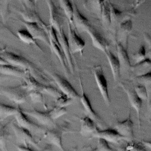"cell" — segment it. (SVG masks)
<instances>
[{"label":"cell","instance_id":"6da1fadb","mask_svg":"<svg viewBox=\"0 0 151 151\" xmlns=\"http://www.w3.org/2000/svg\"><path fill=\"white\" fill-rule=\"evenodd\" d=\"M0 56L9 64L28 71L34 78L40 82L42 81L47 84H51L52 82L35 65L24 57L6 50L1 53Z\"/></svg>","mask_w":151,"mask_h":151},{"label":"cell","instance_id":"7a4b0ae2","mask_svg":"<svg viewBox=\"0 0 151 151\" xmlns=\"http://www.w3.org/2000/svg\"><path fill=\"white\" fill-rule=\"evenodd\" d=\"M70 132H73L70 128V123L64 120L60 124H55L52 129H45L43 136L50 144L57 146L61 151H65L62 145V137L65 133Z\"/></svg>","mask_w":151,"mask_h":151},{"label":"cell","instance_id":"3957f363","mask_svg":"<svg viewBox=\"0 0 151 151\" xmlns=\"http://www.w3.org/2000/svg\"><path fill=\"white\" fill-rule=\"evenodd\" d=\"M24 80V86L26 90H37L42 93H46L50 96L55 97L56 99L63 95L61 91H58L57 88L49 84H44L37 81L34 78L29 72H27L26 75L23 77Z\"/></svg>","mask_w":151,"mask_h":151},{"label":"cell","instance_id":"277c9868","mask_svg":"<svg viewBox=\"0 0 151 151\" xmlns=\"http://www.w3.org/2000/svg\"><path fill=\"white\" fill-rule=\"evenodd\" d=\"M47 34L48 35L49 41H50L49 46L51 48V51H52L53 53H54L57 55L64 70H65L66 74L68 75L70 72L67 65V61L65 60L64 55L61 48L60 44L58 40L57 34L56 31L52 27L50 26L49 28L47 30Z\"/></svg>","mask_w":151,"mask_h":151},{"label":"cell","instance_id":"5b68a950","mask_svg":"<svg viewBox=\"0 0 151 151\" xmlns=\"http://www.w3.org/2000/svg\"><path fill=\"white\" fill-rule=\"evenodd\" d=\"M0 90L2 94L16 104H21L26 101L27 91L24 84L14 87H2Z\"/></svg>","mask_w":151,"mask_h":151},{"label":"cell","instance_id":"8992f818","mask_svg":"<svg viewBox=\"0 0 151 151\" xmlns=\"http://www.w3.org/2000/svg\"><path fill=\"white\" fill-rule=\"evenodd\" d=\"M17 107L18 110L14 116L18 126L28 130L31 134L32 133L44 132L45 129L43 128L42 126L32 122L28 117L27 115L22 111V109L19 106Z\"/></svg>","mask_w":151,"mask_h":151},{"label":"cell","instance_id":"52a82bcc","mask_svg":"<svg viewBox=\"0 0 151 151\" xmlns=\"http://www.w3.org/2000/svg\"><path fill=\"white\" fill-rule=\"evenodd\" d=\"M110 24L109 29L113 33L114 37L116 29L119 24L126 19L130 18V17L134 14L133 10L132 11H120L116 8L113 5L110 4Z\"/></svg>","mask_w":151,"mask_h":151},{"label":"cell","instance_id":"ba28073f","mask_svg":"<svg viewBox=\"0 0 151 151\" xmlns=\"http://www.w3.org/2000/svg\"><path fill=\"white\" fill-rule=\"evenodd\" d=\"M12 128L15 134L17 139L25 147H34L35 149H40L38 143L34 140L32 134L28 130L20 127L16 123L12 124Z\"/></svg>","mask_w":151,"mask_h":151},{"label":"cell","instance_id":"9c48e42d","mask_svg":"<svg viewBox=\"0 0 151 151\" xmlns=\"http://www.w3.org/2000/svg\"><path fill=\"white\" fill-rule=\"evenodd\" d=\"M93 73L96 83L103 100L107 105H110V98L108 91L107 81L103 73L101 65H96L93 67Z\"/></svg>","mask_w":151,"mask_h":151},{"label":"cell","instance_id":"30bf717a","mask_svg":"<svg viewBox=\"0 0 151 151\" xmlns=\"http://www.w3.org/2000/svg\"><path fill=\"white\" fill-rule=\"evenodd\" d=\"M49 74L53 79V81L57 84L62 93L67 95L73 100L80 98L79 94L67 80L56 73H49Z\"/></svg>","mask_w":151,"mask_h":151},{"label":"cell","instance_id":"8fae6325","mask_svg":"<svg viewBox=\"0 0 151 151\" xmlns=\"http://www.w3.org/2000/svg\"><path fill=\"white\" fill-rule=\"evenodd\" d=\"M81 88H82V95L80 96V99L84 106V110L87 114V116L90 118L94 122V123L96 124L99 129L101 130L104 129V128L106 126V124L104 123L102 119L99 116V115L93 109L88 98L87 97V96H86V94H85L83 90V88L82 86H81Z\"/></svg>","mask_w":151,"mask_h":151},{"label":"cell","instance_id":"7c38bea8","mask_svg":"<svg viewBox=\"0 0 151 151\" xmlns=\"http://www.w3.org/2000/svg\"><path fill=\"white\" fill-rule=\"evenodd\" d=\"M68 33L67 41L71 53L74 54L80 52L83 54V50L85 47V42L76 33V31L73 28L72 25L68 22Z\"/></svg>","mask_w":151,"mask_h":151},{"label":"cell","instance_id":"4fadbf2b","mask_svg":"<svg viewBox=\"0 0 151 151\" xmlns=\"http://www.w3.org/2000/svg\"><path fill=\"white\" fill-rule=\"evenodd\" d=\"M133 128V123L131 120L130 111H129L127 119L122 122L117 121L114 129L122 136L126 141H132L134 138Z\"/></svg>","mask_w":151,"mask_h":151},{"label":"cell","instance_id":"5bb4252c","mask_svg":"<svg viewBox=\"0 0 151 151\" xmlns=\"http://www.w3.org/2000/svg\"><path fill=\"white\" fill-rule=\"evenodd\" d=\"M19 13L22 17V20L28 22H35L40 25L47 32L50 26H48L41 19L38 13L33 7L24 6L23 9L19 11Z\"/></svg>","mask_w":151,"mask_h":151},{"label":"cell","instance_id":"9a60e30c","mask_svg":"<svg viewBox=\"0 0 151 151\" xmlns=\"http://www.w3.org/2000/svg\"><path fill=\"white\" fill-rule=\"evenodd\" d=\"M21 21L22 24H24L27 28L26 29L31 34L35 40H41L45 42L47 45H50L49 38L47 32L40 25L35 22H28L23 20H21Z\"/></svg>","mask_w":151,"mask_h":151},{"label":"cell","instance_id":"2e32d148","mask_svg":"<svg viewBox=\"0 0 151 151\" xmlns=\"http://www.w3.org/2000/svg\"><path fill=\"white\" fill-rule=\"evenodd\" d=\"M132 21L130 18H128L122 22L118 26L114 35L117 42L122 44L124 42V47L127 48V42L129 33L132 29Z\"/></svg>","mask_w":151,"mask_h":151},{"label":"cell","instance_id":"e0dca14e","mask_svg":"<svg viewBox=\"0 0 151 151\" xmlns=\"http://www.w3.org/2000/svg\"><path fill=\"white\" fill-rule=\"evenodd\" d=\"M50 12V26L59 33L62 28L63 18L58 8L52 0H46Z\"/></svg>","mask_w":151,"mask_h":151},{"label":"cell","instance_id":"ac0fdd59","mask_svg":"<svg viewBox=\"0 0 151 151\" xmlns=\"http://www.w3.org/2000/svg\"><path fill=\"white\" fill-rule=\"evenodd\" d=\"M57 34V38L58 40L59 41V43L61 46V48L62 50V51L64 55V57L65 58V60L67 63V65L70 70V72H71V73L74 74V66L73 63L72 57H71V53L70 51L68 41H67V38L66 37L64 32L61 28L60 32Z\"/></svg>","mask_w":151,"mask_h":151},{"label":"cell","instance_id":"d6986e66","mask_svg":"<svg viewBox=\"0 0 151 151\" xmlns=\"http://www.w3.org/2000/svg\"><path fill=\"white\" fill-rule=\"evenodd\" d=\"M22 110L27 115L35 118L42 125L53 127L55 124L54 122V120L51 119L48 111H41L36 110L35 109L31 110L22 109Z\"/></svg>","mask_w":151,"mask_h":151},{"label":"cell","instance_id":"ffe728a7","mask_svg":"<svg viewBox=\"0 0 151 151\" xmlns=\"http://www.w3.org/2000/svg\"><path fill=\"white\" fill-rule=\"evenodd\" d=\"M92 137L101 138L107 142L112 143H119L122 140H126L125 139L114 129H99L93 135Z\"/></svg>","mask_w":151,"mask_h":151},{"label":"cell","instance_id":"44dd1931","mask_svg":"<svg viewBox=\"0 0 151 151\" xmlns=\"http://www.w3.org/2000/svg\"><path fill=\"white\" fill-rule=\"evenodd\" d=\"M73 25L75 26L76 28H77L78 31H86L92 25L90 24L88 20L80 13L75 2H73Z\"/></svg>","mask_w":151,"mask_h":151},{"label":"cell","instance_id":"7402d4cb","mask_svg":"<svg viewBox=\"0 0 151 151\" xmlns=\"http://www.w3.org/2000/svg\"><path fill=\"white\" fill-rule=\"evenodd\" d=\"M120 86L122 87L124 91L126 93L127 97L129 98V100L131 106L135 109L137 113V116L139 121V124L140 127V112L142 104V100L138 97L137 94L136 93L134 90H132L127 87L123 83H120Z\"/></svg>","mask_w":151,"mask_h":151},{"label":"cell","instance_id":"603a6c76","mask_svg":"<svg viewBox=\"0 0 151 151\" xmlns=\"http://www.w3.org/2000/svg\"><path fill=\"white\" fill-rule=\"evenodd\" d=\"M86 32L91 37L92 44L94 47L102 51L103 52L109 49V45L107 41L99 34L92 26L90 27Z\"/></svg>","mask_w":151,"mask_h":151},{"label":"cell","instance_id":"cb8c5ba5","mask_svg":"<svg viewBox=\"0 0 151 151\" xmlns=\"http://www.w3.org/2000/svg\"><path fill=\"white\" fill-rule=\"evenodd\" d=\"M81 122V129L80 133L84 136H91L95 134L100 129H99L94 123L90 118L87 116L80 119Z\"/></svg>","mask_w":151,"mask_h":151},{"label":"cell","instance_id":"d4e9b609","mask_svg":"<svg viewBox=\"0 0 151 151\" xmlns=\"http://www.w3.org/2000/svg\"><path fill=\"white\" fill-rule=\"evenodd\" d=\"M104 54L109 63L113 77L114 81H117L120 76V65L117 57H116L109 49L105 51Z\"/></svg>","mask_w":151,"mask_h":151},{"label":"cell","instance_id":"484cf974","mask_svg":"<svg viewBox=\"0 0 151 151\" xmlns=\"http://www.w3.org/2000/svg\"><path fill=\"white\" fill-rule=\"evenodd\" d=\"M116 48L117 58L119 61L120 65V70L130 69L131 64L130 63V59L127 54V48H126L122 44L116 42Z\"/></svg>","mask_w":151,"mask_h":151},{"label":"cell","instance_id":"4316f807","mask_svg":"<svg viewBox=\"0 0 151 151\" xmlns=\"http://www.w3.org/2000/svg\"><path fill=\"white\" fill-rule=\"evenodd\" d=\"M28 72L9 64L0 65V73L3 76H12L23 78Z\"/></svg>","mask_w":151,"mask_h":151},{"label":"cell","instance_id":"83f0119b","mask_svg":"<svg viewBox=\"0 0 151 151\" xmlns=\"http://www.w3.org/2000/svg\"><path fill=\"white\" fill-rule=\"evenodd\" d=\"M130 69L136 77L145 74L151 71V60L150 58H147L145 60L131 66Z\"/></svg>","mask_w":151,"mask_h":151},{"label":"cell","instance_id":"f1b7e54d","mask_svg":"<svg viewBox=\"0 0 151 151\" xmlns=\"http://www.w3.org/2000/svg\"><path fill=\"white\" fill-rule=\"evenodd\" d=\"M104 2V0H86L84 6L91 13L101 17Z\"/></svg>","mask_w":151,"mask_h":151},{"label":"cell","instance_id":"f546056e","mask_svg":"<svg viewBox=\"0 0 151 151\" xmlns=\"http://www.w3.org/2000/svg\"><path fill=\"white\" fill-rule=\"evenodd\" d=\"M124 145H122L119 148V151H147V148L142 142L127 141Z\"/></svg>","mask_w":151,"mask_h":151},{"label":"cell","instance_id":"4dcf8cb0","mask_svg":"<svg viewBox=\"0 0 151 151\" xmlns=\"http://www.w3.org/2000/svg\"><path fill=\"white\" fill-rule=\"evenodd\" d=\"M12 122L10 120L0 127V149L6 150L7 142L10 136L9 131V124Z\"/></svg>","mask_w":151,"mask_h":151},{"label":"cell","instance_id":"1f68e13d","mask_svg":"<svg viewBox=\"0 0 151 151\" xmlns=\"http://www.w3.org/2000/svg\"><path fill=\"white\" fill-rule=\"evenodd\" d=\"M17 33L18 37L22 41L28 44H34L40 50L42 51L39 44L37 43V40L32 37L31 34L27 29H19L17 31Z\"/></svg>","mask_w":151,"mask_h":151},{"label":"cell","instance_id":"d6a6232c","mask_svg":"<svg viewBox=\"0 0 151 151\" xmlns=\"http://www.w3.org/2000/svg\"><path fill=\"white\" fill-rule=\"evenodd\" d=\"M110 2L108 1L104 0L101 18L103 27L106 29H109L110 24Z\"/></svg>","mask_w":151,"mask_h":151},{"label":"cell","instance_id":"836d02e7","mask_svg":"<svg viewBox=\"0 0 151 151\" xmlns=\"http://www.w3.org/2000/svg\"><path fill=\"white\" fill-rule=\"evenodd\" d=\"M17 110V107H15L0 102V118L1 120L10 116L15 115Z\"/></svg>","mask_w":151,"mask_h":151},{"label":"cell","instance_id":"e575fe53","mask_svg":"<svg viewBox=\"0 0 151 151\" xmlns=\"http://www.w3.org/2000/svg\"><path fill=\"white\" fill-rule=\"evenodd\" d=\"M60 4L62 9H63L68 21L69 23L73 25V5L70 2V0H59Z\"/></svg>","mask_w":151,"mask_h":151},{"label":"cell","instance_id":"d590c367","mask_svg":"<svg viewBox=\"0 0 151 151\" xmlns=\"http://www.w3.org/2000/svg\"><path fill=\"white\" fill-rule=\"evenodd\" d=\"M138 83L144 86L147 91L148 95L150 98V86H151V71L145 74L135 77Z\"/></svg>","mask_w":151,"mask_h":151},{"label":"cell","instance_id":"8d00e7d4","mask_svg":"<svg viewBox=\"0 0 151 151\" xmlns=\"http://www.w3.org/2000/svg\"><path fill=\"white\" fill-rule=\"evenodd\" d=\"M134 90L135 91L136 93L138 96V97L142 100H145L148 103V105L150 107V98L149 97L148 95V93L147 91L146 88L141 84L137 85L134 86Z\"/></svg>","mask_w":151,"mask_h":151},{"label":"cell","instance_id":"74e56055","mask_svg":"<svg viewBox=\"0 0 151 151\" xmlns=\"http://www.w3.org/2000/svg\"><path fill=\"white\" fill-rule=\"evenodd\" d=\"M49 114L52 120H55L56 119L59 118L60 116L66 114L67 113V110L65 107L56 106L48 111Z\"/></svg>","mask_w":151,"mask_h":151},{"label":"cell","instance_id":"f35d334b","mask_svg":"<svg viewBox=\"0 0 151 151\" xmlns=\"http://www.w3.org/2000/svg\"><path fill=\"white\" fill-rule=\"evenodd\" d=\"M148 58L147 57L146 48L144 45H141L138 51L132 55V58L135 62V64L140 63Z\"/></svg>","mask_w":151,"mask_h":151},{"label":"cell","instance_id":"ab89813d","mask_svg":"<svg viewBox=\"0 0 151 151\" xmlns=\"http://www.w3.org/2000/svg\"><path fill=\"white\" fill-rule=\"evenodd\" d=\"M27 94L33 102H39L44 103V99L42 93L37 90H29L27 91Z\"/></svg>","mask_w":151,"mask_h":151},{"label":"cell","instance_id":"60d3db41","mask_svg":"<svg viewBox=\"0 0 151 151\" xmlns=\"http://www.w3.org/2000/svg\"><path fill=\"white\" fill-rule=\"evenodd\" d=\"M97 149L98 151H117L111 148L109 145V142L101 138H98Z\"/></svg>","mask_w":151,"mask_h":151},{"label":"cell","instance_id":"b9f144b4","mask_svg":"<svg viewBox=\"0 0 151 151\" xmlns=\"http://www.w3.org/2000/svg\"><path fill=\"white\" fill-rule=\"evenodd\" d=\"M72 101L73 99L69 97L67 95L63 94L62 96L57 98L56 103L57 104H58V106L65 107V106L70 104L72 102Z\"/></svg>","mask_w":151,"mask_h":151},{"label":"cell","instance_id":"7bdbcfd3","mask_svg":"<svg viewBox=\"0 0 151 151\" xmlns=\"http://www.w3.org/2000/svg\"><path fill=\"white\" fill-rule=\"evenodd\" d=\"M18 151H53V148L52 147L51 144H47V145L42 150H35L32 148L29 147H25L23 145H17L16 146Z\"/></svg>","mask_w":151,"mask_h":151},{"label":"cell","instance_id":"ee69618b","mask_svg":"<svg viewBox=\"0 0 151 151\" xmlns=\"http://www.w3.org/2000/svg\"><path fill=\"white\" fill-rule=\"evenodd\" d=\"M144 38L145 40V41L147 42V45H148V47H149V48L150 49V42H151V40H150V36L149 34L146 33L144 34Z\"/></svg>","mask_w":151,"mask_h":151},{"label":"cell","instance_id":"f6af8a7d","mask_svg":"<svg viewBox=\"0 0 151 151\" xmlns=\"http://www.w3.org/2000/svg\"><path fill=\"white\" fill-rule=\"evenodd\" d=\"M145 0H135V3H134V7L133 10H134L136 8H137Z\"/></svg>","mask_w":151,"mask_h":151},{"label":"cell","instance_id":"bcb514c9","mask_svg":"<svg viewBox=\"0 0 151 151\" xmlns=\"http://www.w3.org/2000/svg\"><path fill=\"white\" fill-rule=\"evenodd\" d=\"M142 142V143L144 145V146H145L146 148H149V149H150V147H151V146H150L151 144H150V142H145V141H143V142Z\"/></svg>","mask_w":151,"mask_h":151},{"label":"cell","instance_id":"7dc6e473","mask_svg":"<svg viewBox=\"0 0 151 151\" xmlns=\"http://www.w3.org/2000/svg\"><path fill=\"white\" fill-rule=\"evenodd\" d=\"M83 149H86L87 151H98L97 149L96 148V149H94L93 147H91V146H87V147H84Z\"/></svg>","mask_w":151,"mask_h":151},{"label":"cell","instance_id":"c3c4849f","mask_svg":"<svg viewBox=\"0 0 151 151\" xmlns=\"http://www.w3.org/2000/svg\"><path fill=\"white\" fill-rule=\"evenodd\" d=\"M9 64L4 58H3L2 57L0 56V65H3V64Z\"/></svg>","mask_w":151,"mask_h":151},{"label":"cell","instance_id":"681fc988","mask_svg":"<svg viewBox=\"0 0 151 151\" xmlns=\"http://www.w3.org/2000/svg\"><path fill=\"white\" fill-rule=\"evenodd\" d=\"M5 50H6L5 48H0V55L1 53H2Z\"/></svg>","mask_w":151,"mask_h":151},{"label":"cell","instance_id":"f907efd6","mask_svg":"<svg viewBox=\"0 0 151 151\" xmlns=\"http://www.w3.org/2000/svg\"><path fill=\"white\" fill-rule=\"evenodd\" d=\"M5 3H6V5L8 4V3H9V2L11 1V0H5Z\"/></svg>","mask_w":151,"mask_h":151},{"label":"cell","instance_id":"816d5d0a","mask_svg":"<svg viewBox=\"0 0 151 151\" xmlns=\"http://www.w3.org/2000/svg\"><path fill=\"white\" fill-rule=\"evenodd\" d=\"M2 76H3V75H2V74L0 73V81L2 79Z\"/></svg>","mask_w":151,"mask_h":151},{"label":"cell","instance_id":"f5cc1de1","mask_svg":"<svg viewBox=\"0 0 151 151\" xmlns=\"http://www.w3.org/2000/svg\"><path fill=\"white\" fill-rule=\"evenodd\" d=\"M1 119H0V127H1V126H2V125H3V124H2V123H1Z\"/></svg>","mask_w":151,"mask_h":151},{"label":"cell","instance_id":"db71d44e","mask_svg":"<svg viewBox=\"0 0 151 151\" xmlns=\"http://www.w3.org/2000/svg\"><path fill=\"white\" fill-rule=\"evenodd\" d=\"M38 0H34V3H35V4H36V3L37 2V1H38Z\"/></svg>","mask_w":151,"mask_h":151},{"label":"cell","instance_id":"11a10c76","mask_svg":"<svg viewBox=\"0 0 151 151\" xmlns=\"http://www.w3.org/2000/svg\"><path fill=\"white\" fill-rule=\"evenodd\" d=\"M2 94V93H1V90H0V94Z\"/></svg>","mask_w":151,"mask_h":151},{"label":"cell","instance_id":"9f6ffc18","mask_svg":"<svg viewBox=\"0 0 151 151\" xmlns=\"http://www.w3.org/2000/svg\"><path fill=\"white\" fill-rule=\"evenodd\" d=\"M73 1V2H74V0H71Z\"/></svg>","mask_w":151,"mask_h":151}]
</instances>
